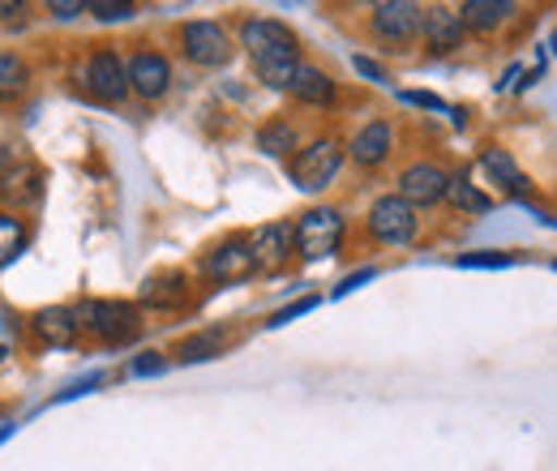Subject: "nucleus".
<instances>
[{
  "label": "nucleus",
  "instance_id": "f257e3e1",
  "mask_svg": "<svg viewBox=\"0 0 557 471\" xmlns=\"http://www.w3.org/2000/svg\"><path fill=\"white\" fill-rule=\"evenodd\" d=\"M240 44H245V52L253 57V65H258L267 86H278V90L292 86V77H296V69H300V44H296V35H292L283 22H275V17H253V22H245V26H240Z\"/></svg>",
  "mask_w": 557,
  "mask_h": 471
},
{
  "label": "nucleus",
  "instance_id": "f03ea898",
  "mask_svg": "<svg viewBox=\"0 0 557 471\" xmlns=\"http://www.w3.org/2000/svg\"><path fill=\"white\" fill-rule=\"evenodd\" d=\"M344 245V214L331 206H313L296 219V253L305 262H322Z\"/></svg>",
  "mask_w": 557,
  "mask_h": 471
},
{
  "label": "nucleus",
  "instance_id": "7ed1b4c3",
  "mask_svg": "<svg viewBox=\"0 0 557 471\" xmlns=\"http://www.w3.org/2000/svg\"><path fill=\"white\" fill-rule=\"evenodd\" d=\"M77 322H82V331H90L103 343H134L141 335L138 309L125 300H86L77 309Z\"/></svg>",
  "mask_w": 557,
  "mask_h": 471
},
{
  "label": "nucleus",
  "instance_id": "20e7f679",
  "mask_svg": "<svg viewBox=\"0 0 557 471\" xmlns=\"http://www.w3.org/2000/svg\"><path fill=\"white\" fill-rule=\"evenodd\" d=\"M339 168H344V150H339V141H335V137H318L313 146H305V150L287 163V176H292L296 189L318 194V189H326V185L339 176Z\"/></svg>",
  "mask_w": 557,
  "mask_h": 471
},
{
  "label": "nucleus",
  "instance_id": "39448f33",
  "mask_svg": "<svg viewBox=\"0 0 557 471\" xmlns=\"http://www.w3.org/2000/svg\"><path fill=\"white\" fill-rule=\"evenodd\" d=\"M369 232H373V240H382V245H391V249L412 245V240H417V232H420L417 206L404 202L399 194L377 198L373 210H369Z\"/></svg>",
  "mask_w": 557,
  "mask_h": 471
},
{
  "label": "nucleus",
  "instance_id": "423d86ee",
  "mask_svg": "<svg viewBox=\"0 0 557 471\" xmlns=\"http://www.w3.org/2000/svg\"><path fill=\"white\" fill-rule=\"evenodd\" d=\"M82 86L95 95V99H103V103H121L134 86H129V65L112 52V48H99L86 69H82Z\"/></svg>",
  "mask_w": 557,
  "mask_h": 471
},
{
  "label": "nucleus",
  "instance_id": "0eeeda50",
  "mask_svg": "<svg viewBox=\"0 0 557 471\" xmlns=\"http://www.w3.org/2000/svg\"><path fill=\"white\" fill-rule=\"evenodd\" d=\"M181 44H185V57L194 65L219 69L232 61V39H227V30L219 22H185Z\"/></svg>",
  "mask_w": 557,
  "mask_h": 471
},
{
  "label": "nucleus",
  "instance_id": "6e6552de",
  "mask_svg": "<svg viewBox=\"0 0 557 471\" xmlns=\"http://www.w3.org/2000/svg\"><path fill=\"white\" fill-rule=\"evenodd\" d=\"M424 26V9L412 0H386L373 9V35L382 44H412Z\"/></svg>",
  "mask_w": 557,
  "mask_h": 471
},
{
  "label": "nucleus",
  "instance_id": "1a4fd4ad",
  "mask_svg": "<svg viewBox=\"0 0 557 471\" xmlns=\"http://www.w3.org/2000/svg\"><path fill=\"white\" fill-rule=\"evenodd\" d=\"M450 189V176L437 168V163H412L404 176H399V198L412 206H433L446 198Z\"/></svg>",
  "mask_w": 557,
  "mask_h": 471
},
{
  "label": "nucleus",
  "instance_id": "9d476101",
  "mask_svg": "<svg viewBox=\"0 0 557 471\" xmlns=\"http://www.w3.org/2000/svg\"><path fill=\"white\" fill-rule=\"evenodd\" d=\"M202 270H207L214 283H240V278H249L258 270L253 245L249 240H227V245H219L207 262H202Z\"/></svg>",
  "mask_w": 557,
  "mask_h": 471
},
{
  "label": "nucleus",
  "instance_id": "9b49d317",
  "mask_svg": "<svg viewBox=\"0 0 557 471\" xmlns=\"http://www.w3.org/2000/svg\"><path fill=\"white\" fill-rule=\"evenodd\" d=\"M249 245H253L258 270H278L296 249V223H267L249 236Z\"/></svg>",
  "mask_w": 557,
  "mask_h": 471
},
{
  "label": "nucleus",
  "instance_id": "f8f14e48",
  "mask_svg": "<svg viewBox=\"0 0 557 471\" xmlns=\"http://www.w3.org/2000/svg\"><path fill=\"white\" fill-rule=\"evenodd\" d=\"M129 86L141 99H163L172 86V65L159 52H134L129 57Z\"/></svg>",
  "mask_w": 557,
  "mask_h": 471
},
{
  "label": "nucleus",
  "instance_id": "ddd939ff",
  "mask_svg": "<svg viewBox=\"0 0 557 471\" xmlns=\"http://www.w3.org/2000/svg\"><path fill=\"white\" fill-rule=\"evenodd\" d=\"M420 35H424L429 52H455V48L463 44L468 26H463V17H459L455 9H424V26H420Z\"/></svg>",
  "mask_w": 557,
  "mask_h": 471
},
{
  "label": "nucleus",
  "instance_id": "4468645a",
  "mask_svg": "<svg viewBox=\"0 0 557 471\" xmlns=\"http://www.w3.org/2000/svg\"><path fill=\"white\" fill-rule=\"evenodd\" d=\"M391 141H395V134H391V125L386 121H373V125H364L360 134L351 137L348 154L360 163V168H377V163H386V154H391Z\"/></svg>",
  "mask_w": 557,
  "mask_h": 471
},
{
  "label": "nucleus",
  "instance_id": "2eb2a0df",
  "mask_svg": "<svg viewBox=\"0 0 557 471\" xmlns=\"http://www.w3.org/2000/svg\"><path fill=\"white\" fill-rule=\"evenodd\" d=\"M0 194H4V202L13 206H35L39 194H44V172L35 163H17L13 172L0 176Z\"/></svg>",
  "mask_w": 557,
  "mask_h": 471
},
{
  "label": "nucleus",
  "instance_id": "dca6fc26",
  "mask_svg": "<svg viewBox=\"0 0 557 471\" xmlns=\"http://www.w3.org/2000/svg\"><path fill=\"white\" fill-rule=\"evenodd\" d=\"M35 331L48 338L52 347H70L77 331H82V322H77V309H65V305H57V309H44L39 318H35Z\"/></svg>",
  "mask_w": 557,
  "mask_h": 471
},
{
  "label": "nucleus",
  "instance_id": "f3484780",
  "mask_svg": "<svg viewBox=\"0 0 557 471\" xmlns=\"http://www.w3.org/2000/svg\"><path fill=\"white\" fill-rule=\"evenodd\" d=\"M300 103H331L335 99V82L322 73L318 65H300L296 69V77H292V86H287Z\"/></svg>",
  "mask_w": 557,
  "mask_h": 471
},
{
  "label": "nucleus",
  "instance_id": "a211bd4d",
  "mask_svg": "<svg viewBox=\"0 0 557 471\" xmlns=\"http://www.w3.org/2000/svg\"><path fill=\"white\" fill-rule=\"evenodd\" d=\"M510 13H515L510 0H468V4L459 9V17H463L468 30H497Z\"/></svg>",
  "mask_w": 557,
  "mask_h": 471
},
{
  "label": "nucleus",
  "instance_id": "6ab92c4d",
  "mask_svg": "<svg viewBox=\"0 0 557 471\" xmlns=\"http://www.w3.org/2000/svg\"><path fill=\"white\" fill-rule=\"evenodd\" d=\"M185 274H154V278H146V287H141V300L146 305H154V309H176V305H185Z\"/></svg>",
  "mask_w": 557,
  "mask_h": 471
},
{
  "label": "nucleus",
  "instance_id": "aec40b11",
  "mask_svg": "<svg viewBox=\"0 0 557 471\" xmlns=\"http://www.w3.org/2000/svg\"><path fill=\"white\" fill-rule=\"evenodd\" d=\"M485 172L493 181H502L510 194H523V189H528V176L519 172V163H515L506 150H485Z\"/></svg>",
  "mask_w": 557,
  "mask_h": 471
},
{
  "label": "nucleus",
  "instance_id": "412c9836",
  "mask_svg": "<svg viewBox=\"0 0 557 471\" xmlns=\"http://www.w3.org/2000/svg\"><path fill=\"white\" fill-rule=\"evenodd\" d=\"M26 82H30V69L22 57H13V52H0V99L9 103V99H17L22 90H26Z\"/></svg>",
  "mask_w": 557,
  "mask_h": 471
},
{
  "label": "nucleus",
  "instance_id": "4be33fe9",
  "mask_svg": "<svg viewBox=\"0 0 557 471\" xmlns=\"http://www.w3.org/2000/svg\"><path fill=\"white\" fill-rule=\"evenodd\" d=\"M223 347H227V335H223V331H202V335H194V338H185V343H181V360H185V364L214 360Z\"/></svg>",
  "mask_w": 557,
  "mask_h": 471
},
{
  "label": "nucleus",
  "instance_id": "5701e85b",
  "mask_svg": "<svg viewBox=\"0 0 557 471\" xmlns=\"http://www.w3.org/2000/svg\"><path fill=\"white\" fill-rule=\"evenodd\" d=\"M446 198L455 210H472V214H485L488 210V198L468 181V172H459V176H450V189H446Z\"/></svg>",
  "mask_w": 557,
  "mask_h": 471
},
{
  "label": "nucleus",
  "instance_id": "b1692460",
  "mask_svg": "<svg viewBox=\"0 0 557 471\" xmlns=\"http://www.w3.org/2000/svg\"><path fill=\"white\" fill-rule=\"evenodd\" d=\"M22 249H26V223L17 214H4L0 210V267H9Z\"/></svg>",
  "mask_w": 557,
  "mask_h": 471
},
{
  "label": "nucleus",
  "instance_id": "393cba45",
  "mask_svg": "<svg viewBox=\"0 0 557 471\" xmlns=\"http://www.w3.org/2000/svg\"><path fill=\"white\" fill-rule=\"evenodd\" d=\"M258 150H267V154L283 159L287 150H296V129H292L287 121H271V125H262V129H258Z\"/></svg>",
  "mask_w": 557,
  "mask_h": 471
},
{
  "label": "nucleus",
  "instance_id": "a878e982",
  "mask_svg": "<svg viewBox=\"0 0 557 471\" xmlns=\"http://www.w3.org/2000/svg\"><path fill=\"white\" fill-rule=\"evenodd\" d=\"M86 13H95L99 22H129L134 17V4L129 0H90Z\"/></svg>",
  "mask_w": 557,
  "mask_h": 471
},
{
  "label": "nucleus",
  "instance_id": "bb28decb",
  "mask_svg": "<svg viewBox=\"0 0 557 471\" xmlns=\"http://www.w3.org/2000/svg\"><path fill=\"white\" fill-rule=\"evenodd\" d=\"M515 258H506V253H468V258H459V267H472V270H497V267H510Z\"/></svg>",
  "mask_w": 557,
  "mask_h": 471
},
{
  "label": "nucleus",
  "instance_id": "cd10ccee",
  "mask_svg": "<svg viewBox=\"0 0 557 471\" xmlns=\"http://www.w3.org/2000/svg\"><path fill=\"white\" fill-rule=\"evenodd\" d=\"M399 99H404V103H417V108H429V112H446V103H442L437 95H424V90H404Z\"/></svg>",
  "mask_w": 557,
  "mask_h": 471
},
{
  "label": "nucleus",
  "instance_id": "c85d7f7f",
  "mask_svg": "<svg viewBox=\"0 0 557 471\" xmlns=\"http://www.w3.org/2000/svg\"><path fill=\"white\" fill-rule=\"evenodd\" d=\"M373 274H377V270H373V267L356 270V274H348V278H344V283H339V287H335V296H348V292H356V287H360V283H369V278H373Z\"/></svg>",
  "mask_w": 557,
  "mask_h": 471
},
{
  "label": "nucleus",
  "instance_id": "c756f323",
  "mask_svg": "<svg viewBox=\"0 0 557 471\" xmlns=\"http://www.w3.org/2000/svg\"><path fill=\"white\" fill-rule=\"evenodd\" d=\"M313 305H318V296H309V300H300V305H292V309H283V313H275V322H271V326H287L292 318H300V313H309Z\"/></svg>",
  "mask_w": 557,
  "mask_h": 471
},
{
  "label": "nucleus",
  "instance_id": "7c9ffc66",
  "mask_svg": "<svg viewBox=\"0 0 557 471\" xmlns=\"http://www.w3.org/2000/svg\"><path fill=\"white\" fill-rule=\"evenodd\" d=\"M134 373H138V377H150V373H163V360H159L154 351H146V356H138V360H134Z\"/></svg>",
  "mask_w": 557,
  "mask_h": 471
},
{
  "label": "nucleus",
  "instance_id": "2f4dec72",
  "mask_svg": "<svg viewBox=\"0 0 557 471\" xmlns=\"http://www.w3.org/2000/svg\"><path fill=\"white\" fill-rule=\"evenodd\" d=\"M351 65H356V73H364L369 82H386V69L377 65V61H369V57H356Z\"/></svg>",
  "mask_w": 557,
  "mask_h": 471
},
{
  "label": "nucleus",
  "instance_id": "473e14b6",
  "mask_svg": "<svg viewBox=\"0 0 557 471\" xmlns=\"http://www.w3.org/2000/svg\"><path fill=\"white\" fill-rule=\"evenodd\" d=\"M48 9H52L57 17H65V22H70V17H77V13H86V4H73V0H52Z\"/></svg>",
  "mask_w": 557,
  "mask_h": 471
},
{
  "label": "nucleus",
  "instance_id": "72a5a7b5",
  "mask_svg": "<svg viewBox=\"0 0 557 471\" xmlns=\"http://www.w3.org/2000/svg\"><path fill=\"white\" fill-rule=\"evenodd\" d=\"M17 13H26V4H17V0L4 4V0H0V17H17Z\"/></svg>",
  "mask_w": 557,
  "mask_h": 471
},
{
  "label": "nucleus",
  "instance_id": "f704fd0d",
  "mask_svg": "<svg viewBox=\"0 0 557 471\" xmlns=\"http://www.w3.org/2000/svg\"><path fill=\"white\" fill-rule=\"evenodd\" d=\"M554 52H557V35H554Z\"/></svg>",
  "mask_w": 557,
  "mask_h": 471
},
{
  "label": "nucleus",
  "instance_id": "c9c22d12",
  "mask_svg": "<svg viewBox=\"0 0 557 471\" xmlns=\"http://www.w3.org/2000/svg\"><path fill=\"white\" fill-rule=\"evenodd\" d=\"M0 356H4V347H0Z\"/></svg>",
  "mask_w": 557,
  "mask_h": 471
},
{
  "label": "nucleus",
  "instance_id": "e433bc0d",
  "mask_svg": "<svg viewBox=\"0 0 557 471\" xmlns=\"http://www.w3.org/2000/svg\"><path fill=\"white\" fill-rule=\"evenodd\" d=\"M554 270H557V262H554Z\"/></svg>",
  "mask_w": 557,
  "mask_h": 471
}]
</instances>
